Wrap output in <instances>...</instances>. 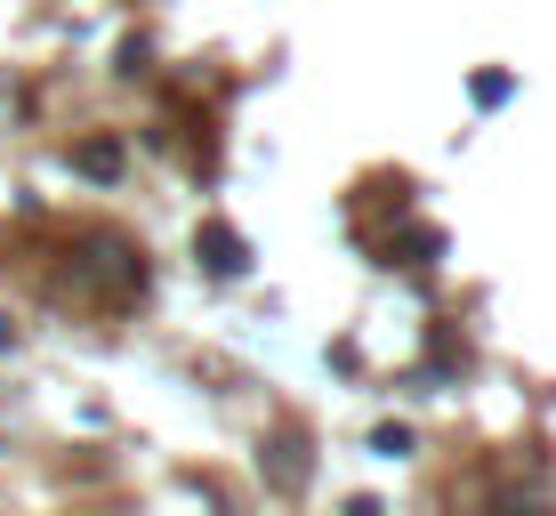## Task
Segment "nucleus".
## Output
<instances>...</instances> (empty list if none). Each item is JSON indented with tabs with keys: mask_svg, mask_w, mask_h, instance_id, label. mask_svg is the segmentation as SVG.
Listing matches in <instances>:
<instances>
[{
	"mask_svg": "<svg viewBox=\"0 0 556 516\" xmlns=\"http://www.w3.org/2000/svg\"><path fill=\"white\" fill-rule=\"evenodd\" d=\"M194 259H202V266H210V275H218V282H235L242 266H251V242H242L235 226H218V218H210L202 235H194Z\"/></svg>",
	"mask_w": 556,
	"mask_h": 516,
	"instance_id": "nucleus-1",
	"label": "nucleus"
},
{
	"mask_svg": "<svg viewBox=\"0 0 556 516\" xmlns=\"http://www.w3.org/2000/svg\"><path fill=\"white\" fill-rule=\"evenodd\" d=\"M73 162H81L89 178H113V169H122V146H113V138H89V146H81Z\"/></svg>",
	"mask_w": 556,
	"mask_h": 516,
	"instance_id": "nucleus-2",
	"label": "nucleus"
},
{
	"mask_svg": "<svg viewBox=\"0 0 556 516\" xmlns=\"http://www.w3.org/2000/svg\"><path fill=\"white\" fill-rule=\"evenodd\" d=\"M275 484H282V492H299V484H306V461H299V444H275Z\"/></svg>",
	"mask_w": 556,
	"mask_h": 516,
	"instance_id": "nucleus-3",
	"label": "nucleus"
},
{
	"mask_svg": "<svg viewBox=\"0 0 556 516\" xmlns=\"http://www.w3.org/2000/svg\"><path fill=\"white\" fill-rule=\"evenodd\" d=\"M508 89H516V73H476V105H508Z\"/></svg>",
	"mask_w": 556,
	"mask_h": 516,
	"instance_id": "nucleus-4",
	"label": "nucleus"
},
{
	"mask_svg": "<svg viewBox=\"0 0 556 516\" xmlns=\"http://www.w3.org/2000/svg\"><path fill=\"white\" fill-rule=\"evenodd\" d=\"M371 452H379V461H404V452H412V428H379Z\"/></svg>",
	"mask_w": 556,
	"mask_h": 516,
	"instance_id": "nucleus-5",
	"label": "nucleus"
},
{
	"mask_svg": "<svg viewBox=\"0 0 556 516\" xmlns=\"http://www.w3.org/2000/svg\"><path fill=\"white\" fill-rule=\"evenodd\" d=\"M348 516H379V501H348Z\"/></svg>",
	"mask_w": 556,
	"mask_h": 516,
	"instance_id": "nucleus-6",
	"label": "nucleus"
},
{
	"mask_svg": "<svg viewBox=\"0 0 556 516\" xmlns=\"http://www.w3.org/2000/svg\"><path fill=\"white\" fill-rule=\"evenodd\" d=\"M508 516H548V508H525V501H508Z\"/></svg>",
	"mask_w": 556,
	"mask_h": 516,
	"instance_id": "nucleus-7",
	"label": "nucleus"
}]
</instances>
